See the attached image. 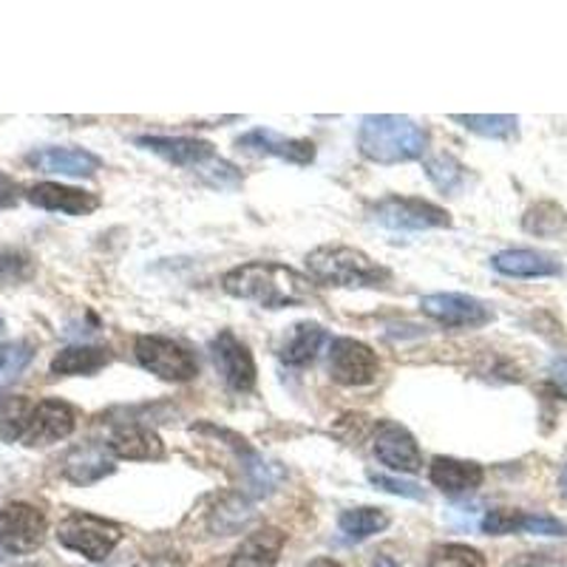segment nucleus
Here are the masks:
<instances>
[{
    "label": "nucleus",
    "mask_w": 567,
    "mask_h": 567,
    "mask_svg": "<svg viewBox=\"0 0 567 567\" xmlns=\"http://www.w3.org/2000/svg\"><path fill=\"white\" fill-rule=\"evenodd\" d=\"M109 452L120 460H162L165 445H162L159 434L145 425H123L111 434Z\"/></svg>",
    "instance_id": "4be33fe9"
},
{
    "label": "nucleus",
    "mask_w": 567,
    "mask_h": 567,
    "mask_svg": "<svg viewBox=\"0 0 567 567\" xmlns=\"http://www.w3.org/2000/svg\"><path fill=\"white\" fill-rule=\"evenodd\" d=\"M374 454L383 465H389L392 471H403V474H417L423 468L417 440L412 437L409 429L392 423V420H383L374 429Z\"/></svg>",
    "instance_id": "f8f14e48"
},
{
    "label": "nucleus",
    "mask_w": 567,
    "mask_h": 567,
    "mask_svg": "<svg viewBox=\"0 0 567 567\" xmlns=\"http://www.w3.org/2000/svg\"><path fill=\"white\" fill-rule=\"evenodd\" d=\"M27 165L43 174H60V176H94L100 171V156L83 148H38L27 156Z\"/></svg>",
    "instance_id": "dca6fc26"
},
{
    "label": "nucleus",
    "mask_w": 567,
    "mask_h": 567,
    "mask_svg": "<svg viewBox=\"0 0 567 567\" xmlns=\"http://www.w3.org/2000/svg\"><path fill=\"white\" fill-rule=\"evenodd\" d=\"M559 488H561V496L567 499V465L561 468V477H559Z\"/></svg>",
    "instance_id": "ea45409f"
},
{
    "label": "nucleus",
    "mask_w": 567,
    "mask_h": 567,
    "mask_svg": "<svg viewBox=\"0 0 567 567\" xmlns=\"http://www.w3.org/2000/svg\"><path fill=\"white\" fill-rule=\"evenodd\" d=\"M310 278L321 287H343V290H378L392 281V272L363 250L343 245H323L307 256Z\"/></svg>",
    "instance_id": "7ed1b4c3"
},
{
    "label": "nucleus",
    "mask_w": 567,
    "mask_h": 567,
    "mask_svg": "<svg viewBox=\"0 0 567 567\" xmlns=\"http://www.w3.org/2000/svg\"><path fill=\"white\" fill-rule=\"evenodd\" d=\"M519 519H523V511H514V508L488 511L483 519V530L491 536L519 534Z\"/></svg>",
    "instance_id": "473e14b6"
},
{
    "label": "nucleus",
    "mask_w": 567,
    "mask_h": 567,
    "mask_svg": "<svg viewBox=\"0 0 567 567\" xmlns=\"http://www.w3.org/2000/svg\"><path fill=\"white\" fill-rule=\"evenodd\" d=\"M111 363V352L103 347H69L54 354L52 374L58 378H74V374H94Z\"/></svg>",
    "instance_id": "5701e85b"
},
{
    "label": "nucleus",
    "mask_w": 567,
    "mask_h": 567,
    "mask_svg": "<svg viewBox=\"0 0 567 567\" xmlns=\"http://www.w3.org/2000/svg\"><path fill=\"white\" fill-rule=\"evenodd\" d=\"M74 429H78V412L65 400H40V403H34L32 414H29L27 432L20 440L32 445V449H40V445L65 440Z\"/></svg>",
    "instance_id": "9b49d317"
},
{
    "label": "nucleus",
    "mask_w": 567,
    "mask_h": 567,
    "mask_svg": "<svg viewBox=\"0 0 567 567\" xmlns=\"http://www.w3.org/2000/svg\"><path fill=\"white\" fill-rule=\"evenodd\" d=\"M27 199L40 210L65 213V216H89L100 207V196L78 187L58 185V182H40L27 190Z\"/></svg>",
    "instance_id": "2eb2a0df"
},
{
    "label": "nucleus",
    "mask_w": 567,
    "mask_h": 567,
    "mask_svg": "<svg viewBox=\"0 0 567 567\" xmlns=\"http://www.w3.org/2000/svg\"><path fill=\"white\" fill-rule=\"evenodd\" d=\"M485 471L483 465L468 463V460H454V457H434L432 468H429V480L437 485L443 494H471L483 485Z\"/></svg>",
    "instance_id": "f3484780"
},
{
    "label": "nucleus",
    "mask_w": 567,
    "mask_h": 567,
    "mask_svg": "<svg viewBox=\"0 0 567 567\" xmlns=\"http://www.w3.org/2000/svg\"><path fill=\"white\" fill-rule=\"evenodd\" d=\"M425 174H429V179H432L440 190H445V194L460 190L465 182V168L449 154L429 156V159H425Z\"/></svg>",
    "instance_id": "2f4dec72"
},
{
    "label": "nucleus",
    "mask_w": 567,
    "mask_h": 567,
    "mask_svg": "<svg viewBox=\"0 0 567 567\" xmlns=\"http://www.w3.org/2000/svg\"><path fill=\"white\" fill-rule=\"evenodd\" d=\"M550 386H554L561 398H567V363L565 361L554 363V369H550Z\"/></svg>",
    "instance_id": "e433bc0d"
},
{
    "label": "nucleus",
    "mask_w": 567,
    "mask_h": 567,
    "mask_svg": "<svg viewBox=\"0 0 567 567\" xmlns=\"http://www.w3.org/2000/svg\"><path fill=\"white\" fill-rule=\"evenodd\" d=\"M134 354L142 369L168 383H187L199 374V361L182 343L162 336H140L134 343Z\"/></svg>",
    "instance_id": "423d86ee"
},
{
    "label": "nucleus",
    "mask_w": 567,
    "mask_h": 567,
    "mask_svg": "<svg viewBox=\"0 0 567 567\" xmlns=\"http://www.w3.org/2000/svg\"><path fill=\"white\" fill-rule=\"evenodd\" d=\"M303 567H343V565L336 559H312V561H307Z\"/></svg>",
    "instance_id": "4c0bfd02"
},
{
    "label": "nucleus",
    "mask_w": 567,
    "mask_h": 567,
    "mask_svg": "<svg viewBox=\"0 0 567 567\" xmlns=\"http://www.w3.org/2000/svg\"><path fill=\"white\" fill-rule=\"evenodd\" d=\"M284 545H287V534H284V530H252V534L241 542L239 550L233 554L230 567H276Z\"/></svg>",
    "instance_id": "aec40b11"
},
{
    "label": "nucleus",
    "mask_w": 567,
    "mask_h": 567,
    "mask_svg": "<svg viewBox=\"0 0 567 567\" xmlns=\"http://www.w3.org/2000/svg\"><path fill=\"white\" fill-rule=\"evenodd\" d=\"M120 539H123L120 525L109 523L103 516L83 514V511H74V514H69L58 525L60 545L74 550V554L85 556L89 561L109 559L111 550L120 545Z\"/></svg>",
    "instance_id": "20e7f679"
},
{
    "label": "nucleus",
    "mask_w": 567,
    "mask_h": 567,
    "mask_svg": "<svg viewBox=\"0 0 567 567\" xmlns=\"http://www.w3.org/2000/svg\"><path fill=\"white\" fill-rule=\"evenodd\" d=\"M250 503H247L245 496L239 494H227L221 496L219 505L210 511V528L221 536L236 534L239 528H245L250 523Z\"/></svg>",
    "instance_id": "393cba45"
},
{
    "label": "nucleus",
    "mask_w": 567,
    "mask_h": 567,
    "mask_svg": "<svg viewBox=\"0 0 567 567\" xmlns=\"http://www.w3.org/2000/svg\"><path fill=\"white\" fill-rule=\"evenodd\" d=\"M338 528L347 539H369V536L381 534L389 528V514L381 508H352L343 511L341 519H338Z\"/></svg>",
    "instance_id": "b1692460"
},
{
    "label": "nucleus",
    "mask_w": 567,
    "mask_h": 567,
    "mask_svg": "<svg viewBox=\"0 0 567 567\" xmlns=\"http://www.w3.org/2000/svg\"><path fill=\"white\" fill-rule=\"evenodd\" d=\"M367 216L386 230H434L452 225L449 210L417 196H383L367 207Z\"/></svg>",
    "instance_id": "39448f33"
},
{
    "label": "nucleus",
    "mask_w": 567,
    "mask_h": 567,
    "mask_svg": "<svg viewBox=\"0 0 567 567\" xmlns=\"http://www.w3.org/2000/svg\"><path fill=\"white\" fill-rule=\"evenodd\" d=\"M523 227L530 236H559L567 227V213L556 202H536L525 210Z\"/></svg>",
    "instance_id": "bb28decb"
},
{
    "label": "nucleus",
    "mask_w": 567,
    "mask_h": 567,
    "mask_svg": "<svg viewBox=\"0 0 567 567\" xmlns=\"http://www.w3.org/2000/svg\"><path fill=\"white\" fill-rule=\"evenodd\" d=\"M358 148L378 165H400L423 159L429 151V134L409 116L369 114L358 128Z\"/></svg>",
    "instance_id": "f03ea898"
},
{
    "label": "nucleus",
    "mask_w": 567,
    "mask_h": 567,
    "mask_svg": "<svg viewBox=\"0 0 567 567\" xmlns=\"http://www.w3.org/2000/svg\"><path fill=\"white\" fill-rule=\"evenodd\" d=\"M20 202V185L9 174L0 171V210H9Z\"/></svg>",
    "instance_id": "c9c22d12"
},
{
    "label": "nucleus",
    "mask_w": 567,
    "mask_h": 567,
    "mask_svg": "<svg viewBox=\"0 0 567 567\" xmlns=\"http://www.w3.org/2000/svg\"><path fill=\"white\" fill-rule=\"evenodd\" d=\"M32 409L34 403L29 398H23V394H3L0 398V440L3 443H12V440L23 437Z\"/></svg>",
    "instance_id": "a878e982"
},
{
    "label": "nucleus",
    "mask_w": 567,
    "mask_h": 567,
    "mask_svg": "<svg viewBox=\"0 0 567 567\" xmlns=\"http://www.w3.org/2000/svg\"><path fill=\"white\" fill-rule=\"evenodd\" d=\"M420 310L449 329H480L494 318L488 303L463 292H434L420 298Z\"/></svg>",
    "instance_id": "1a4fd4ad"
},
{
    "label": "nucleus",
    "mask_w": 567,
    "mask_h": 567,
    "mask_svg": "<svg viewBox=\"0 0 567 567\" xmlns=\"http://www.w3.org/2000/svg\"><path fill=\"white\" fill-rule=\"evenodd\" d=\"M221 287L227 296L252 301L267 310L298 307L316 298V281L310 276L278 261H247L241 267H233L221 278Z\"/></svg>",
    "instance_id": "f257e3e1"
},
{
    "label": "nucleus",
    "mask_w": 567,
    "mask_h": 567,
    "mask_svg": "<svg viewBox=\"0 0 567 567\" xmlns=\"http://www.w3.org/2000/svg\"><path fill=\"white\" fill-rule=\"evenodd\" d=\"M34 347L29 341L0 343V389L14 383L23 374V369L32 363Z\"/></svg>",
    "instance_id": "7c9ffc66"
},
{
    "label": "nucleus",
    "mask_w": 567,
    "mask_h": 567,
    "mask_svg": "<svg viewBox=\"0 0 567 567\" xmlns=\"http://www.w3.org/2000/svg\"><path fill=\"white\" fill-rule=\"evenodd\" d=\"M496 272L511 278H550L561 276V265L539 250H503L491 258Z\"/></svg>",
    "instance_id": "a211bd4d"
},
{
    "label": "nucleus",
    "mask_w": 567,
    "mask_h": 567,
    "mask_svg": "<svg viewBox=\"0 0 567 567\" xmlns=\"http://www.w3.org/2000/svg\"><path fill=\"white\" fill-rule=\"evenodd\" d=\"M372 567H400V565L394 559H389V556H381V559L372 561Z\"/></svg>",
    "instance_id": "58836bf2"
},
{
    "label": "nucleus",
    "mask_w": 567,
    "mask_h": 567,
    "mask_svg": "<svg viewBox=\"0 0 567 567\" xmlns=\"http://www.w3.org/2000/svg\"><path fill=\"white\" fill-rule=\"evenodd\" d=\"M0 332H3V321H0Z\"/></svg>",
    "instance_id": "a19ab883"
},
{
    "label": "nucleus",
    "mask_w": 567,
    "mask_h": 567,
    "mask_svg": "<svg viewBox=\"0 0 567 567\" xmlns=\"http://www.w3.org/2000/svg\"><path fill=\"white\" fill-rule=\"evenodd\" d=\"M45 534V514L34 505L9 503L0 508V548L9 554H32L43 545Z\"/></svg>",
    "instance_id": "0eeeda50"
},
{
    "label": "nucleus",
    "mask_w": 567,
    "mask_h": 567,
    "mask_svg": "<svg viewBox=\"0 0 567 567\" xmlns=\"http://www.w3.org/2000/svg\"><path fill=\"white\" fill-rule=\"evenodd\" d=\"M34 276V261L27 250L0 247V290L27 284Z\"/></svg>",
    "instance_id": "c756f323"
},
{
    "label": "nucleus",
    "mask_w": 567,
    "mask_h": 567,
    "mask_svg": "<svg viewBox=\"0 0 567 567\" xmlns=\"http://www.w3.org/2000/svg\"><path fill=\"white\" fill-rule=\"evenodd\" d=\"M505 567H567V559H559L554 554H525L516 556L514 561H508Z\"/></svg>",
    "instance_id": "f704fd0d"
},
{
    "label": "nucleus",
    "mask_w": 567,
    "mask_h": 567,
    "mask_svg": "<svg viewBox=\"0 0 567 567\" xmlns=\"http://www.w3.org/2000/svg\"><path fill=\"white\" fill-rule=\"evenodd\" d=\"M213 363L216 372L221 374V381L233 389V392H250L256 386V361L252 352L233 336L230 329H221L219 336L210 341Z\"/></svg>",
    "instance_id": "9d476101"
},
{
    "label": "nucleus",
    "mask_w": 567,
    "mask_h": 567,
    "mask_svg": "<svg viewBox=\"0 0 567 567\" xmlns=\"http://www.w3.org/2000/svg\"><path fill=\"white\" fill-rule=\"evenodd\" d=\"M236 145L250 151V154L278 156V159L292 162V165H310L316 159V145L310 140H292V136H284L270 128L247 131L245 136H239Z\"/></svg>",
    "instance_id": "4468645a"
},
{
    "label": "nucleus",
    "mask_w": 567,
    "mask_h": 567,
    "mask_svg": "<svg viewBox=\"0 0 567 567\" xmlns=\"http://www.w3.org/2000/svg\"><path fill=\"white\" fill-rule=\"evenodd\" d=\"M109 474H114V460L100 445H78L63 463V477L74 485L100 483Z\"/></svg>",
    "instance_id": "412c9836"
},
{
    "label": "nucleus",
    "mask_w": 567,
    "mask_h": 567,
    "mask_svg": "<svg viewBox=\"0 0 567 567\" xmlns=\"http://www.w3.org/2000/svg\"><path fill=\"white\" fill-rule=\"evenodd\" d=\"M423 567H488L485 565V556L477 548H468V545H434L425 556Z\"/></svg>",
    "instance_id": "c85d7f7f"
},
{
    "label": "nucleus",
    "mask_w": 567,
    "mask_h": 567,
    "mask_svg": "<svg viewBox=\"0 0 567 567\" xmlns=\"http://www.w3.org/2000/svg\"><path fill=\"white\" fill-rule=\"evenodd\" d=\"M369 483L378 485V488L389 491V494L409 496V499H423V488L414 483H403V480L386 477V474H369Z\"/></svg>",
    "instance_id": "72a5a7b5"
},
{
    "label": "nucleus",
    "mask_w": 567,
    "mask_h": 567,
    "mask_svg": "<svg viewBox=\"0 0 567 567\" xmlns=\"http://www.w3.org/2000/svg\"><path fill=\"white\" fill-rule=\"evenodd\" d=\"M452 120L488 140H511L519 128V120L514 114H454Z\"/></svg>",
    "instance_id": "cd10ccee"
},
{
    "label": "nucleus",
    "mask_w": 567,
    "mask_h": 567,
    "mask_svg": "<svg viewBox=\"0 0 567 567\" xmlns=\"http://www.w3.org/2000/svg\"><path fill=\"white\" fill-rule=\"evenodd\" d=\"M327 343H329V336L321 323L303 321V323H296V327L284 336V343L281 349H278V354H281V361L287 363V367H307V363L316 361Z\"/></svg>",
    "instance_id": "6ab92c4d"
},
{
    "label": "nucleus",
    "mask_w": 567,
    "mask_h": 567,
    "mask_svg": "<svg viewBox=\"0 0 567 567\" xmlns=\"http://www.w3.org/2000/svg\"><path fill=\"white\" fill-rule=\"evenodd\" d=\"M136 145L151 154L162 156L171 165H179V168H190L194 174H199L207 162L216 159V148L205 140H194V136H140Z\"/></svg>",
    "instance_id": "ddd939ff"
},
{
    "label": "nucleus",
    "mask_w": 567,
    "mask_h": 567,
    "mask_svg": "<svg viewBox=\"0 0 567 567\" xmlns=\"http://www.w3.org/2000/svg\"><path fill=\"white\" fill-rule=\"evenodd\" d=\"M329 378L341 386H369L381 374V358L354 338H338L329 347Z\"/></svg>",
    "instance_id": "6e6552de"
}]
</instances>
